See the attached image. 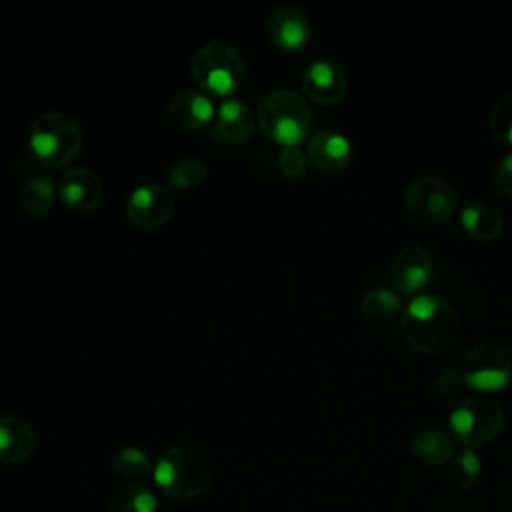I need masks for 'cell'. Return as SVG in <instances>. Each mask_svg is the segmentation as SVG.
Instances as JSON below:
<instances>
[{"instance_id": "1", "label": "cell", "mask_w": 512, "mask_h": 512, "mask_svg": "<svg viewBox=\"0 0 512 512\" xmlns=\"http://www.w3.org/2000/svg\"><path fill=\"white\" fill-rule=\"evenodd\" d=\"M152 476L156 488L170 500L192 502L210 488L214 470L198 444L178 442L158 456Z\"/></svg>"}, {"instance_id": "2", "label": "cell", "mask_w": 512, "mask_h": 512, "mask_svg": "<svg viewBox=\"0 0 512 512\" xmlns=\"http://www.w3.org/2000/svg\"><path fill=\"white\" fill-rule=\"evenodd\" d=\"M400 326L412 346L436 354L446 350L458 334V312L440 294H416L402 310Z\"/></svg>"}, {"instance_id": "3", "label": "cell", "mask_w": 512, "mask_h": 512, "mask_svg": "<svg viewBox=\"0 0 512 512\" xmlns=\"http://www.w3.org/2000/svg\"><path fill=\"white\" fill-rule=\"evenodd\" d=\"M190 74L204 94L232 98L246 78V62L236 46L210 40L192 54Z\"/></svg>"}, {"instance_id": "4", "label": "cell", "mask_w": 512, "mask_h": 512, "mask_svg": "<svg viewBox=\"0 0 512 512\" xmlns=\"http://www.w3.org/2000/svg\"><path fill=\"white\" fill-rule=\"evenodd\" d=\"M260 130L282 148L298 146L310 126L312 112L308 102L290 88H276L268 92L256 110Z\"/></svg>"}, {"instance_id": "5", "label": "cell", "mask_w": 512, "mask_h": 512, "mask_svg": "<svg viewBox=\"0 0 512 512\" xmlns=\"http://www.w3.org/2000/svg\"><path fill=\"white\" fill-rule=\"evenodd\" d=\"M28 144L34 158L48 168L70 164L82 150V130L78 122L60 110H50L30 126Z\"/></svg>"}, {"instance_id": "6", "label": "cell", "mask_w": 512, "mask_h": 512, "mask_svg": "<svg viewBox=\"0 0 512 512\" xmlns=\"http://www.w3.org/2000/svg\"><path fill=\"white\" fill-rule=\"evenodd\" d=\"M452 436L464 448H476L494 440L504 426L502 406L486 396H470L458 402L448 416Z\"/></svg>"}, {"instance_id": "7", "label": "cell", "mask_w": 512, "mask_h": 512, "mask_svg": "<svg viewBox=\"0 0 512 512\" xmlns=\"http://www.w3.org/2000/svg\"><path fill=\"white\" fill-rule=\"evenodd\" d=\"M462 378L482 392L500 390L512 378V356L502 344L482 340L468 350L462 364Z\"/></svg>"}, {"instance_id": "8", "label": "cell", "mask_w": 512, "mask_h": 512, "mask_svg": "<svg viewBox=\"0 0 512 512\" xmlns=\"http://www.w3.org/2000/svg\"><path fill=\"white\" fill-rule=\"evenodd\" d=\"M456 202L454 186L440 176H416L404 188V206L422 222L448 220L456 210Z\"/></svg>"}, {"instance_id": "9", "label": "cell", "mask_w": 512, "mask_h": 512, "mask_svg": "<svg viewBox=\"0 0 512 512\" xmlns=\"http://www.w3.org/2000/svg\"><path fill=\"white\" fill-rule=\"evenodd\" d=\"M174 212V196L162 184L148 182L136 186L126 200L128 220L144 230L164 226Z\"/></svg>"}, {"instance_id": "10", "label": "cell", "mask_w": 512, "mask_h": 512, "mask_svg": "<svg viewBox=\"0 0 512 512\" xmlns=\"http://www.w3.org/2000/svg\"><path fill=\"white\" fill-rule=\"evenodd\" d=\"M434 262L428 248L422 244H408L396 252L388 266V282L398 292H418L432 278Z\"/></svg>"}, {"instance_id": "11", "label": "cell", "mask_w": 512, "mask_h": 512, "mask_svg": "<svg viewBox=\"0 0 512 512\" xmlns=\"http://www.w3.org/2000/svg\"><path fill=\"white\" fill-rule=\"evenodd\" d=\"M346 88V72L334 60H314L302 72V90L310 100L318 104H336L346 94Z\"/></svg>"}, {"instance_id": "12", "label": "cell", "mask_w": 512, "mask_h": 512, "mask_svg": "<svg viewBox=\"0 0 512 512\" xmlns=\"http://www.w3.org/2000/svg\"><path fill=\"white\" fill-rule=\"evenodd\" d=\"M256 112L252 106L240 98H226L214 114L210 124V134L218 142L226 144H242L252 138L256 130Z\"/></svg>"}, {"instance_id": "13", "label": "cell", "mask_w": 512, "mask_h": 512, "mask_svg": "<svg viewBox=\"0 0 512 512\" xmlns=\"http://www.w3.org/2000/svg\"><path fill=\"white\" fill-rule=\"evenodd\" d=\"M56 190L66 206L78 212H92L104 198V186L100 178L88 168H68L60 174Z\"/></svg>"}, {"instance_id": "14", "label": "cell", "mask_w": 512, "mask_h": 512, "mask_svg": "<svg viewBox=\"0 0 512 512\" xmlns=\"http://www.w3.org/2000/svg\"><path fill=\"white\" fill-rule=\"evenodd\" d=\"M214 114H216L214 100L202 90L178 92L168 104V120L178 130H186V132L210 128Z\"/></svg>"}, {"instance_id": "15", "label": "cell", "mask_w": 512, "mask_h": 512, "mask_svg": "<svg viewBox=\"0 0 512 512\" xmlns=\"http://www.w3.org/2000/svg\"><path fill=\"white\" fill-rule=\"evenodd\" d=\"M268 36L276 48L296 52L310 38L308 16L296 6H278L268 16Z\"/></svg>"}, {"instance_id": "16", "label": "cell", "mask_w": 512, "mask_h": 512, "mask_svg": "<svg viewBox=\"0 0 512 512\" xmlns=\"http://www.w3.org/2000/svg\"><path fill=\"white\" fill-rule=\"evenodd\" d=\"M306 150L312 164L328 174L344 170L352 158V144L348 136L332 128H324L312 134Z\"/></svg>"}, {"instance_id": "17", "label": "cell", "mask_w": 512, "mask_h": 512, "mask_svg": "<svg viewBox=\"0 0 512 512\" xmlns=\"http://www.w3.org/2000/svg\"><path fill=\"white\" fill-rule=\"evenodd\" d=\"M36 450V434L32 426L14 414L0 416V462L20 464Z\"/></svg>"}, {"instance_id": "18", "label": "cell", "mask_w": 512, "mask_h": 512, "mask_svg": "<svg viewBox=\"0 0 512 512\" xmlns=\"http://www.w3.org/2000/svg\"><path fill=\"white\" fill-rule=\"evenodd\" d=\"M410 452L424 466H442L454 456V444L448 434L438 428H424L410 440Z\"/></svg>"}, {"instance_id": "19", "label": "cell", "mask_w": 512, "mask_h": 512, "mask_svg": "<svg viewBox=\"0 0 512 512\" xmlns=\"http://www.w3.org/2000/svg\"><path fill=\"white\" fill-rule=\"evenodd\" d=\"M462 226L480 240H492L496 238L504 228L502 214L484 202H470L460 212Z\"/></svg>"}, {"instance_id": "20", "label": "cell", "mask_w": 512, "mask_h": 512, "mask_svg": "<svg viewBox=\"0 0 512 512\" xmlns=\"http://www.w3.org/2000/svg\"><path fill=\"white\" fill-rule=\"evenodd\" d=\"M156 506V494L148 484L128 482L112 494L106 512H156Z\"/></svg>"}, {"instance_id": "21", "label": "cell", "mask_w": 512, "mask_h": 512, "mask_svg": "<svg viewBox=\"0 0 512 512\" xmlns=\"http://www.w3.org/2000/svg\"><path fill=\"white\" fill-rule=\"evenodd\" d=\"M56 198L54 182L48 174L30 176L20 192V206L30 216H44L50 212Z\"/></svg>"}, {"instance_id": "22", "label": "cell", "mask_w": 512, "mask_h": 512, "mask_svg": "<svg viewBox=\"0 0 512 512\" xmlns=\"http://www.w3.org/2000/svg\"><path fill=\"white\" fill-rule=\"evenodd\" d=\"M360 308H362L364 316H368L370 320H378V322L388 320L400 308L398 290H394L392 286L376 284L364 292V296L360 300Z\"/></svg>"}, {"instance_id": "23", "label": "cell", "mask_w": 512, "mask_h": 512, "mask_svg": "<svg viewBox=\"0 0 512 512\" xmlns=\"http://www.w3.org/2000/svg\"><path fill=\"white\" fill-rule=\"evenodd\" d=\"M482 472V462L474 448H462L448 462V482L456 490H470Z\"/></svg>"}, {"instance_id": "24", "label": "cell", "mask_w": 512, "mask_h": 512, "mask_svg": "<svg viewBox=\"0 0 512 512\" xmlns=\"http://www.w3.org/2000/svg\"><path fill=\"white\" fill-rule=\"evenodd\" d=\"M112 470L116 476L128 482H138L152 470L148 454L138 446H124L112 458Z\"/></svg>"}, {"instance_id": "25", "label": "cell", "mask_w": 512, "mask_h": 512, "mask_svg": "<svg viewBox=\"0 0 512 512\" xmlns=\"http://www.w3.org/2000/svg\"><path fill=\"white\" fill-rule=\"evenodd\" d=\"M208 174L206 164L200 158H182L178 162H174L168 170V182L174 188H196L198 184L204 182Z\"/></svg>"}, {"instance_id": "26", "label": "cell", "mask_w": 512, "mask_h": 512, "mask_svg": "<svg viewBox=\"0 0 512 512\" xmlns=\"http://www.w3.org/2000/svg\"><path fill=\"white\" fill-rule=\"evenodd\" d=\"M490 130L500 142L512 144V92L504 94L494 104L490 114Z\"/></svg>"}, {"instance_id": "27", "label": "cell", "mask_w": 512, "mask_h": 512, "mask_svg": "<svg viewBox=\"0 0 512 512\" xmlns=\"http://www.w3.org/2000/svg\"><path fill=\"white\" fill-rule=\"evenodd\" d=\"M278 168L288 178H300L306 170V154L298 146H286L278 152Z\"/></svg>"}, {"instance_id": "28", "label": "cell", "mask_w": 512, "mask_h": 512, "mask_svg": "<svg viewBox=\"0 0 512 512\" xmlns=\"http://www.w3.org/2000/svg\"><path fill=\"white\" fill-rule=\"evenodd\" d=\"M464 382L462 372L454 368H444L432 376V390L440 396H454Z\"/></svg>"}, {"instance_id": "29", "label": "cell", "mask_w": 512, "mask_h": 512, "mask_svg": "<svg viewBox=\"0 0 512 512\" xmlns=\"http://www.w3.org/2000/svg\"><path fill=\"white\" fill-rule=\"evenodd\" d=\"M494 180H496L498 190H500L504 196H512V152L506 154V156L498 162L496 172H494Z\"/></svg>"}]
</instances>
